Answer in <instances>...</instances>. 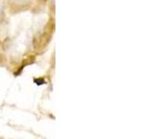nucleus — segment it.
<instances>
[{
	"label": "nucleus",
	"instance_id": "2",
	"mask_svg": "<svg viewBox=\"0 0 148 139\" xmlns=\"http://www.w3.org/2000/svg\"><path fill=\"white\" fill-rule=\"evenodd\" d=\"M12 1L15 3H26V2H29L30 0H12Z\"/></svg>",
	"mask_w": 148,
	"mask_h": 139
},
{
	"label": "nucleus",
	"instance_id": "1",
	"mask_svg": "<svg viewBox=\"0 0 148 139\" xmlns=\"http://www.w3.org/2000/svg\"><path fill=\"white\" fill-rule=\"evenodd\" d=\"M34 83H36V85H44L45 83V82L43 80V79H34Z\"/></svg>",
	"mask_w": 148,
	"mask_h": 139
}]
</instances>
